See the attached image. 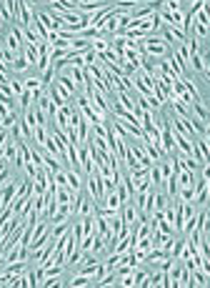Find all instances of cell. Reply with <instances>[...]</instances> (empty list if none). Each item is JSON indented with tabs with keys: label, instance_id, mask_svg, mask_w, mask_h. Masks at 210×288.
Here are the masks:
<instances>
[{
	"label": "cell",
	"instance_id": "5b68a950",
	"mask_svg": "<svg viewBox=\"0 0 210 288\" xmlns=\"http://www.w3.org/2000/svg\"><path fill=\"white\" fill-rule=\"evenodd\" d=\"M25 61H28V65H30L33 70H38V61H40V55H38L35 45H28V43H25Z\"/></svg>",
	"mask_w": 210,
	"mask_h": 288
},
{
	"label": "cell",
	"instance_id": "52a82bcc",
	"mask_svg": "<svg viewBox=\"0 0 210 288\" xmlns=\"http://www.w3.org/2000/svg\"><path fill=\"white\" fill-rule=\"evenodd\" d=\"M0 23H3L8 28V23H13V15L8 10V3H0Z\"/></svg>",
	"mask_w": 210,
	"mask_h": 288
},
{
	"label": "cell",
	"instance_id": "7a4b0ae2",
	"mask_svg": "<svg viewBox=\"0 0 210 288\" xmlns=\"http://www.w3.org/2000/svg\"><path fill=\"white\" fill-rule=\"evenodd\" d=\"M18 23H20V28H28V25L33 23V3H25V0H20Z\"/></svg>",
	"mask_w": 210,
	"mask_h": 288
},
{
	"label": "cell",
	"instance_id": "3957f363",
	"mask_svg": "<svg viewBox=\"0 0 210 288\" xmlns=\"http://www.w3.org/2000/svg\"><path fill=\"white\" fill-rule=\"evenodd\" d=\"M65 176H68V191L70 193H80L83 191V176H78L73 168H65Z\"/></svg>",
	"mask_w": 210,
	"mask_h": 288
},
{
	"label": "cell",
	"instance_id": "277c9868",
	"mask_svg": "<svg viewBox=\"0 0 210 288\" xmlns=\"http://www.w3.org/2000/svg\"><path fill=\"white\" fill-rule=\"evenodd\" d=\"M55 200H58V206H70V200H73V193L68 191V186H55Z\"/></svg>",
	"mask_w": 210,
	"mask_h": 288
},
{
	"label": "cell",
	"instance_id": "ba28073f",
	"mask_svg": "<svg viewBox=\"0 0 210 288\" xmlns=\"http://www.w3.org/2000/svg\"><path fill=\"white\" fill-rule=\"evenodd\" d=\"M10 88H13V96L20 98V93H23V83H20L18 78H10Z\"/></svg>",
	"mask_w": 210,
	"mask_h": 288
},
{
	"label": "cell",
	"instance_id": "6da1fadb",
	"mask_svg": "<svg viewBox=\"0 0 210 288\" xmlns=\"http://www.w3.org/2000/svg\"><path fill=\"white\" fill-rule=\"evenodd\" d=\"M140 43H143L145 58H150V61H165V58L173 53V50H170V45H168V43H165L160 35H158V33L140 38Z\"/></svg>",
	"mask_w": 210,
	"mask_h": 288
},
{
	"label": "cell",
	"instance_id": "8992f818",
	"mask_svg": "<svg viewBox=\"0 0 210 288\" xmlns=\"http://www.w3.org/2000/svg\"><path fill=\"white\" fill-rule=\"evenodd\" d=\"M113 283H118V276H115V271H108V273H105L95 286H100V288H108V286H113Z\"/></svg>",
	"mask_w": 210,
	"mask_h": 288
},
{
	"label": "cell",
	"instance_id": "9c48e42d",
	"mask_svg": "<svg viewBox=\"0 0 210 288\" xmlns=\"http://www.w3.org/2000/svg\"><path fill=\"white\" fill-rule=\"evenodd\" d=\"M0 126H3V123H0Z\"/></svg>",
	"mask_w": 210,
	"mask_h": 288
}]
</instances>
